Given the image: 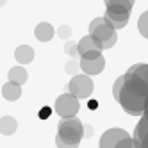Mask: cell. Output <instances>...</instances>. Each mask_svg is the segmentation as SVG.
<instances>
[{
	"instance_id": "cell-23",
	"label": "cell",
	"mask_w": 148,
	"mask_h": 148,
	"mask_svg": "<svg viewBox=\"0 0 148 148\" xmlns=\"http://www.w3.org/2000/svg\"><path fill=\"white\" fill-rule=\"evenodd\" d=\"M50 114H52V109L48 107V105L41 107V109H39V112H38V116H39L41 120H48V118H50Z\"/></svg>"
},
{
	"instance_id": "cell-26",
	"label": "cell",
	"mask_w": 148,
	"mask_h": 148,
	"mask_svg": "<svg viewBox=\"0 0 148 148\" xmlns=\"http://www.w3.org/2000/svg\"><path fill=\"white\" fill-rule=\"evenodd\" d=\"M4 4H5V0H0V7H4Z\"/></svg>"
},
{
	"instance_id": "cell-4",
	"label": "cell",
	"mask_w": 148,
	"mask_h": 148,
	"mask_svg": "<svg viewBox=\"0 0 148 148\" xmlns=\"http://www.w3.org/2000/svg\"><path fill=\"white\" fill-rule=\"evenodd\" d=\"M95 89V84L88 75H75L68 84V93L75 98H91V93Z\"/></svg>"
},
{
	"instance_id": "cell-15",
	"label": "cell",
	"mask_w": 148,
	"mask_h": 148,
	"mask_svg": "<svg viewBox=\"0 0 148 148\" xmlns=\"http://www.w3.org/2000/svg\"><path fill=\"white\" fill-rule=\"evenodd\" d=\"M93 50H100V52H102V45L97 43V41H95L89 34L84 36V38L79 41V54L82 56V54H86V52H93Z\"/></svg>"
},
{
	"instance_id": "cell-22",
	"label": "cell",
	"mask_w": 148,
	"mask_h": 148,
	"mask_svg": "<svg viewBox=\"0 0 148 148\" xmlns=\"http://www.w3.org/2000/svg\"><path fill=\"white\" fill-rule=\"evenodd\" d=\"M116 148H136L134 146V139L132 137H125V139H121L118 145H116Z\"/></svg>"
},
{
	"instance_id": "cell-3",
	"label": "cell",
	"mask_w": 148,
	"mask_h": 148,
	"mask_svg": "<svg viewBox=\"0 0 148 148\" xmlns=\"http://www.w3.org/2000/svg\"><path fill=\"white\" fill-rule=\"evenodd\" d=\"M89 36L102 45V50H107L116 43V29L107 22L105 16H98L89 23Z\"/></svg>"
},
{
	"instance_id": "cell-14",
	"label": "cell",
	"mask_w": 148,
	"mask_h": 148,
	"mask_svg": "<svg viewBox=\"0 0 148 148\" xmlns=\"http://www.w3.org/2000/svg\"><path fill=\"white\" fill-rule=\"evenodd\" d=\"M18 129V123L13 116H2L0 118V134L2 136H13Z\"/></svg>"
},
{
	"instance_id": "cell-17",
	"label": "cell",
	"mask_w": 148,
	"mask_h": 148,
	"mask_svg": "<svg viewBox=\"0 0 148 148\" xmlns=\"http://www.w3.org/2000/svg\"><path fill=\"white\" fill-rule=\"evenodd\" d=\"M137 29H139L141 36L148 39V11H145V13L139 16V20H137Z\"/></svg>"
},
{
	"instance_id": "cell-10",
	"label": "cell",
	"mask_w": 148,
	"mask_h": 148,
	"mask_svg": "<svg viewBox=\"0 0 148 148\" xmlns=\"http://www.w3.org/2000/svg\"><path fill=\"white\" fill-rule=\"evenodd\" d=\"M54 34H56L54 27H52L50 23H47V22L38 23L36 29H34V36H36V39H38V41H43V43L50 41L52 38H54Z\"/></svg>"
},
{
	"instance_id": "cell-5",
	"label": "cell",
	"mask_w": 148,
	"mask_h": 148,
	"mask_svg": "<svg viewBox=\"0 0 148 148\" xmlns=\"http://www.w3.org/2000/svg\"><path fill=\"white\" fill-rule=\"evenodd\" d=\"M80 109V105H79V98H75L73 95L70 93H64V95H61V97H57L56 100V112L61 116L62 120H66V118H75L77 112Z\"/></svg>"
},
{
	"instance_id": "cell-25",
	"label": "cell",
	"mask_w": 148,
	"mask_h": 148,
	"mask_svg": "<svg viewBox=\"0 0 148 148\" xmlns=\"http://www.w3.org/2000/svg\"><path fill=\"white\" fill-rule=\"evenodd\" d=\"M91 136H93V127L91 125H84V137H88V139H89Z\"/></svg>"
},
{
	"instance_id": "cell-18",
	"label": "cell",
	"mask_w": 148,
	"mask_h": 148,
	"mask_svg": "<svg viewBox=\"0 0 148 148\" xmlns=\"http://www.w3.org/2000/svg\"><path fill=\"white\" fill-rule=\"evenodd\" d=\"M64 50H66V54H70L73 59H80V54H79V43H73V41H68L66 43V47H64Z\"/></svg>"
},
{
	"instance_id": "cell-20",
	"label": "cell",
	"mask_w": 148,
	"mask_h": 148,
	"mask_svg": "<svg viewBox=\"0 0 148 148\" xmlns=\"http://www.w3.org/2000/svg\"><path fill=\"white\" fill-rule=\"evenodd\" d=\"M57 36L62 38V39H68V38L71 36V27H70V25H61V27L57 29Z\"/></svg>"
},
{
	"instance_id": "cell-8",
	"label": "cell",
	"mask_w": 148,
	"mask_h": 148,
	"mask_svg": "<svg viewBox=\"0 0 148 148\" xmlns=\"http://www.w3.org/2000/svg\"><path fill=\"white\" fill-rule=\"evenodd\" d=\"M79 64H80V70L84 71V75H88V77L89 75H98L105 68V59H103V56H100L98 59H93V61L79 59Z\"/></svg>"
},
{
	"instance_id": "cell-6",
	"label": "cell",
	"mask_w": 148,
	"mask_h": 148,
	"mask_svg": "<svg viewBox=\"0 0 148 148\" xmlns=\"http://www.w3.org/2000/svg\"><path fill=\"white\" fill-rule=\"evenodd\" d=\"M123 86L129 93L136 95V97H139V98L148 97V84L143 79H139L137 75H134V73H125L123 75Z\"/></svg>"
},
{
	"instance_id": "cell-2",
	"label": "cell",
	"mask_w": 148,
	"mask_h": 148,
	"mask_svg": "<svg viewBox=\"0 0 148 148\" xmlns=\"http://www.w3.org/2000/svg\"><path fill=\"white\" fill-rule=\"evenodd\" d=\"M112 95L116 102H118L125 112H129L132 116H143L145 114V98H139L136 95L129 93L123 86V75L116 79L114 86H112Z\"/></svg>"
},
{
	"instance_id": "cell-19",
	"label": "cell",
	"mask_w": 148,
	"mask_h": 148,
	"mask_svg": "<svg viewBox=\"0 0 148 148\" xmlns=\"http://www.w3.org/2000/svg\"><path fill=\"white\" fill-rule=\"evenodd\" d=\"M66 73H68V75H71V77H75L77 75V73H79V70H80V64H79V61H75V59H73V61H70L68 62V64H66Z\"/></svg>"
},
{
	"instance_id": "cell-21",
	"label": "cell",
	"mask_w": 148,
	"mask_h": 148,
	"mask_svg": "<svg viewBox=\"0 0 148 148\" xmlns=\"http://www.w3.org/2000/svg\"><path fill=\"white\" fill-rule=\"evenodd\" d=\"M100 56H102L100 50H93V52H86V54H82L80 59H84V61H93V59H98Z\"/></svg>"
},
{
	"instance_id": "cell-1",
	"label": "cell",
	"mask_w": 148,
	"mask_h": 148,
	"mask_svg": "<svg viewBox=\"0 0 148 148\" xmlns=\"http://www.w3.org/2000/svg\"><path fill=\"white\" fill-rule=\"evenodd\" d=\"M82 137H84V123L77 116L59 121L56 136L57 148H79Z\"/></svg>"
},
{
	"instance_id": "cell-7",
	"label": "cell",
	"mask_w": 148,
	"mask_h": 148,
	"mask_svg": "<svg viewBox=\"0 0 148 148\" xmlns=\"http://www.w3.org/2000/svg\"><path fill=\"white\" fill-rule=\"evenodd\" d=\"M125 137H130V136L123 129H109L100 137V148H116V145L121 139H125Z\"/></svg>"
},
{
	"instance_id": "cell-12",
	"label": "cell",
	"mask_w": 148,
	"mask_h": 148,
	"mask_svg": "<svg viewBox=\"0 0 148 148\" xmlns=\"http://www.w3.org/2000/svg\"><path fill=\"white\" fill-rule=\"evenodd\" d=\"M2 97L9 102H14L22 97V86H18V84H13V82H5L2 86Z\"/></svg>"
},
{
	"instance_id": "cell-16",
	"label": "cell",
	"mask_w": 148,
	"mask_h": 148,
	"mask_svg": "<svg viewBox=\"0 0 148 148\" xmlns=\"http://www.w3.org/2000/svg\"><path fill=\"white\" fill-rule=\"evenodd\" d=\"M127 73H134V75H137L139 79H143V80L148 84V64H143V62H137V64L130 66Z\"/></svg>"
},
{
	"instance_id": "cell-9",
	"label": "cell",
	"mask_w": 148,
	"mask_h": 148,
	"mask_svg": "<svg viewBox=\"0 0 148 148\" xmlns=\"http://www.w3.org/2000/svg\"><path fill=\"white\" fill-rule=\"evenodd\" d=\"M107 13H114V14H130L134 0H105Z\"/></svg>"
},
{
	"instance_id": "cell-13",
	"label": "cell",
	"mask_w": 148,
	"mask_h": 148,
	"mask_svg": "<svg viewBox=\"0 0 148 148\" xmlns=\"http://www.w3.org/2000/svg\"><path fill=\"white\" fill-rule=\"evenodd\" d=\"M7 79H9V82H13V84H18V86H22V84H25V82H27L29 73H27V70H25L23 66H14V68L9 70Z\"/></svg>"
},
{
	"instance_id": "cell-24",
	"label": "cell",
	"mask_w": 148,
	"mask_h": 148,
	"mask_svg": "<svg viewBox=\"0 0 148 148\" xmlns=\"http://www.w3.org/2000/svg\"><path fill=\"white\" fill-rule=\"evenodd\" d=\"M88 109H89V111H97V109H98V100L89 98V100H88Z\"/></svg>"
},
{
	"instance_id": "cell-11",
	"label": "cell",
	"mask_w": 148,
	"mask_h": 148,
	"mask_svg": "<svg viewBox=\"0 0 148 148\" xmlns=\"http://www.w3.org/2000/svg\"><path fill=\"white\" fill-rule=\"evenodd\" d=\"M14 59L18 61V64H29L34 59V48L29 45H20L14 50Z\"/></svg>"
}]
</instances>
